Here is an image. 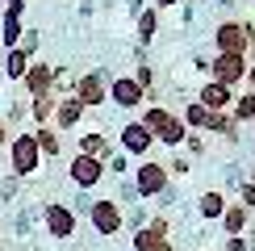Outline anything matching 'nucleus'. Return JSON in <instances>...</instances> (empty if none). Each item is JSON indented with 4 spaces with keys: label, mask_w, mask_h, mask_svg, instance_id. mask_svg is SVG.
Returning a JSON list of instances; mask_svg holds the SVG:
<instances>
[{
    "label": "nucleus",
    "mask_w": 255,
    "mask_h": 251,
    "mask_svg": "<svg viewBox=\"0 0 255 251\" xmlns=\"http://www.w3.org/2000/svg\"><path fill=\"white\" fill-rule=\"evenodd\" d=\"M8 167H13V176H34L42 167V151H38L34 134H13V142H8Z\"/></svg>",
    "instance_id": "obj_1"
},
{
    "label": "nucleus",
    "mask_w": 255,
    "mask_h": 251,
    "mask_svg": "<svg viewBox=\"0 0 255 251\" xmlns=\"http://www.w3.org/2000/svg\"><path fill=\"white\" fill-rule=\"evenodd\" d=\"M142 126L151 130V138H163V142H180L184 138V122H176L167 109H146Z\"/></svg>",
    "instance_id": "obj_2"
},
{
    "label": "nucleus",
    "mask_w": 255,
    "mask_h": 251,
    "mask_svg": "<svg viewBox=\"0 0 255 251\" xmlns=\"http://www.w3.org/2000/svg\"><path fill=\"white\" fill-rule=\"evenodd\" d=\"M46 235H55V239H71V235H76V214H71L67 205L50 201V205H46Z\"/></svg>",
    "instance_id": "obj_3"
},
{
    "label": "nucleus",
    "mask_w": 255,
    "mask_h": 251,
    "mask_svg": "<svg viewBox=\"0 0 255 251\" xmlns=\"http://www.w3.org/2000/svg\"><path fill=\"white\" fill-rule=\"evenodd\" d=\"M88 218H92V226H97L101 235H118V226H122V209L113 201H92Z\"/></svg>",
    "instance_id": "obj_4"
},
{
    "label": "nucleus",
    "mask_w": 255,
    "mask_h": 251,
    "mask_svg": "<svg viewBox=\"0 0 255 251\" xmlns=\"http://www.w3.org/2000/svg\"><path fill=\"white\" fill-rule=\"evenodd\" d=\"M21 80H25L29 97H46V92L55 88V67H46V63H29Z\"/></svg>",
    "instance_id": "obj_5"
},
{
    "label": "nucleus",
    "mask_w": 255,
    "mask_h": 251,
    "mask_svg": "<svg viewBox=\"0 0 255 251\" xmlns=\"http://www.w3.org/2000/svg\"><path fill=\"white\" fill-rule=\"evenodd\" d=\"M101 176H105V163L101 159H92V155H76V159H71V180H76L80 188L97 184Z\"/></svg>",
    "instance_id": "obj_6"
},
{
    "label": "nucleus",
    "mask_w": 255,
    "mask_h": 251,
    "mask_svg": "<svg viewBox=\"0 0 255 251\" xmlns=\"http://www.w3.org/2000/svg\"><path fill=\"white\" fill-rule=\"evenodd\" d=\"M122 146H126V151H134V155H146V151H151V130H146L142 122H130L122 130Z\"/></svg>",
    "instance_id": "obj_7"
},
{
    "label": "nucleus",
    "mask_w": 255,
    "mask_h": 251,
    "mask_svg": "<svg viewBox=\"0 0 255 251\" xmlns=\"http://www.w3.org/2000/svg\"><path fill=\"white\" fill-rule=\"evenodd\" d=\"M113 101L122 105V109H134V105H142V84L138 80H113Z\"/></svg>",
    "instance_id": "obj_8"
},
{
    "label": "nucleus",
    "mask_w": 255,
    "mask_h": 251,
    "mask_svg": "<svg viewBox=\"0 0 255 251\" xmlns=\"http://www.w3.org/2000/svg\"><path fill=\"white\" fill-rule=\"evenodd\" d=\"M76 101L88 109V105H101L105 101V84H101V76H84L80 84H76Z\"/></svg>",
    "instance_id": "obj_9"
},
{
    "label": "nucleus",
    "mask_w": 255,
    "mask_h": 251,
    "mask_svg": "<svg viewBox=\"0 0 255 251\" xmlns=\"http://www.w3.org/2000/svg\"><path fill=\"white\" fill-rule=\"evenodd\" d=\"M84 118V105L76 101V97H71V101H59L55 105V126H59V130H71V126H76Z\"/></svg>",
    "instance_id": "obj_10"
},
{
    "label": "nucleus",
    "mask_w": 255,
    "mask_h": 251,
    "mask_svg": "<svg viewBox=\"0 0 255 251\" xmlns=\"http://www.w3.org/2000/svg\"><path fill=\"white\" fill-rule=\"evenodd\" d=\"M134 247L138 251H172V243L163 239V222H155L151 230H142V235L134 239Z\"/></svg>",
    "instance_id": "obj_11"
},
{
    "label": "nucleus",
    "mask_w": 255,
    "mask_h": 251,
    "mask_svg": "<svg viewBox=\"0 0 255 251\" xmlns=\"http://www.w3.org/2000/svg\"><path fill=\"white\" fill-rule=\"evenodd\" d=\"M214 76H218V84H226V88H230V84L243 76V59H239V55H222V59L214 63Z\"/></svg>",
    "instance_id": "obj_12"
},
{
    "label": "nucleus",
    "mask_w": 255,
    "mask_h": 251,
    "mask_svg": "<svg viewBox=\"0 0 255 251\" xmlns=\"http://www.w3.org/2000/svg\"><path fill=\"white\" fill-rule=\"evenodd\" d=\"M163 180H167V176H163L159 163H142V167H138V188H142V193H159Z\"/></svg>",
    "instance_id": "obj_13"
},
{
    "label": "nucleus",
    "mask_w": 255,
    "mask_h": 251,
    "mask_svg": "<svg viewBox=\"0 0 255 251\" xmlns=\"http://www.w3.org/2000/svg\"><path fill=\"white\" fill-rule=\"evenodd\" d=\"M201 105H205V109H226V105H230V88L214 80L205 92H201Z\"/></svg>",
    "instance_id": "obj_14"
},
{
    "label": "nucleus",
    "mask_w": 255,
    "mask_h": 251,
    "mask_svg": "<svg viewBox=\"0 0 255 251\" xmlns=\"http://www.w3.org/2000/svg\"><path fill=\"white\" fill-rule=\"evenodd\" d=\"M55 105H59V101H55V92H46V97H34V105H29L34 122H38V126H46L50 118H55Z\"/></svg>",
    "instance_id": "obj_15"
},
{
    "label": "nucleus",
    "mask_w": 255,
    "mask_h": 251,
    "mask_svg": "<svg viewBox=\"0 0 255 251\" xmlns=\"http://www.w3.org/2000/svg\"><path fill=\"white\" fill-rule=\"evenodd\" d=\"M21 34H25V29H21V17H8V13H4V21H0V38H4L8 50L21 42Z\"/></svg>",
    "instance_id": "obj_16"
},
{
    "label": "nucleus",
    "mask_w": 255,
    "mask_h": 251,
    "mask_svg": "<svg viewBox=\"0 0 255 251\" xmlns=\"http://www.w3.org/2000/svg\"><path fill=\"white\" fill-rule=\"evenodd\" d=\"M25 67H29V55H21V50H8V55H4V76L8 80H21Z\"/></svg>",
    "instance_id": "obj_17"
},
{
    "label": "nucleus",
    "mask_w": 255,
    "mask_h": 251,
    "mask_svg": "<svg viewBox=\"0 0 255 251\" xmlns=\"http://www.w3.org/2000/svg\"><path fill=\"white\" fill-rule=\"evenodd\" d=\"M34 142H38L42 155H59V138H55V130H46V126H38V130H34Z\"/></svg>",
    "instance_id": "obj_18"
},
{
    "label": "nucleus",
    "mask_w": 255,
    "mask_h": 251,
    "mask_svg": "<svg viewBox=\"0 0 255 251\" xmlns=\"http://www.w3.org/2000/svg\"><path fill=\"white\" fill-rule=\"evenodd\" d=\"M201 214H209V218H218V214H222V197H214V193H209L205 201H201Z\"/></svg>",
    "instance_id": "obj_19"
},
{
    "label": "nucleus",
    "mask_w": 255,
    "mask_h": 251,
    "mask_svg": "<svg viewBox=\"0 0 255 251\" xmlns=\"http://www.w3.org/2000/svg\"><path fill=\"white\" fill-rule=\"evenodd\" d=\"M138 29H142V38H151V29H155V17H151V13H146L142 21H138Z\"/></svg>",
    "instance_id": "obj_20"
},
{
    "label": "nucleus",
    "mask_w": 255,
    "mask_h": 251,
    "mask_svg": "<svg viewBox=\"0 0 255 251\" xmlns=\"http://www.w3.org/2000/svg\"><path fill=\"white\" fill-rule=\"evenodd\" d=\"M8 142V130H4V122H0V146H4Z\"/></svg>",
    "instance_id": "obj_21"
},
{
    "label": "nucleus",
    "mask_w": 255,
    "mask_h": 251,
    "mask_svg": "<svg viewBox=\"0 0 255 251\" xmlns=\"http://www.w3.org/2000/svg\"><path fill=\"white\" fill-rule=\"evenodd\" d=\"M159 4H172V0H159Z\"/></svg>",
    "instance_id": "obj_22"
}]
</instances>
